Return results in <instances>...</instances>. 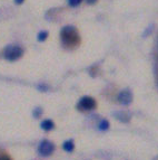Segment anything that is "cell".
<instances>
[{
	"label": "cell",
	"mask_w": 158,
	"mask_h": 160,
	"mask_svg": "<svg viewBox=\"0 0 158 160\" xmlns=\"http://www.w3.org/2000/svg\"><path fill=\"white\" fill-rule=\"evenodd\" d=\"M60 42L65 47H76L80 43V36L77 28L72 25H66L60 29Z\"/></svg>",
	"instance_id": "6da1fadb"
},
{
	"label": "cell",
	"mask_w": 158,
	"mask_h": 160,
	"mask_svg": "<svg viewBox=\"0 0 158 160\" xmlns=\"http://www.w3.org/2000/svg\"><path fill=\"white\" fill-rule=\"evenodd\" d=\"M25 51L24 48L19 45H8L3 48L2 55L3 58L8 62H16L22 57Z\"/></svg>",
	"instance_id": "7a4b0ae2"
},
{
	"label": "cell",
	"mask_w": 158,
	"mask_h": 160,
	"mask_svg": "<svg viewBox=\"0 0 158 160\" xmlns=\"http://www.w3.org/2000/svg\"><path fill=\"white\" fill-rule=\"evenodd\" d=\"M97 105L96 103V100L91 96H82L81 99L79 100L78 103H77V109L81 110V111H91L94 110Z\"/></svg>",
	"instance_id": "3957f363"
},
{
	"label": "cell",
	"mask_w": 158,
	"mask_h": 160,
	"mask_svg": "<svg viewBox=\"0 0 158 160\" xmlns=\"http://www.w3.org/2000/svg\"><path fill=\"white\" fill-rule=\"evenodd\" d=\"M55 150V144L49 140H42L38 146V153L41 157H49Z\"/></svg>",
	"instance_id": "277c9868"
},
{
	"label": "cell",
	"mask_w": 158,
	"mask_h": 160,
	"mask_svg": "<svg viewBox=\"0 0 158 160\" xmlns=\"http://www.w3.org/2000/svg\"><path fill=\"white\" fill-rule=\"evenodd\" d=\"M117 100L121 105H129V104L132 102V93L130 90L126 88V90H123V91L119 92L118 96H117Z\"/></svg>",
	"instance_id": "5b68a950"
},
{
	"label": "cell",
	"mask_w": 158,
	"mask_h": 160,
	"mask_svg": "<svg viewBox=\"0 0 158 160\" xmlns=\"http://www.w3.org/2000/svg\"><path fill=\"white\" fill-rule=\"evenodd\" d=\"M113 115L121 123H128L132 119V114L126 111H117V112H114Z\"/></svg>",
	"instance_id": "8992f818"
},
{
	"label": "cell",
	"mask_w": 158,
	"mask_h": 160,
	"mask_svg": "<svg viewBox=\"0 0 158 160\" xmlns=\"http://www.w3.org/2000/svg\"><path fill=\"white\" fill-rule=\"evenodd\" d=\"M40 128L45 131H51L55 128V123H53V121L50 120V119H46V120H44L40 123Z\"/></svg>",
	"instance_id": "52a82bcc"
},
{
	"label": "cell",
	"mask_w": 158,
	"mask_h": 160,
	"mask_svg": "<svg viewBox=\"0 0 158 160\" xmlns=\"http://www.w3.org/2000/svg\"><path fill=\"white\" fill-rule=\"evenodd\" d=\"M63 149L66 152H72L75 149V142L74 140H66V141L63 143Z\"/></svg>",
	"instance_id": "ba28073f"
},
{
	"label": "cell",
	"mask_w": 158,
	"mask_h": 160,
	"mask_svg": "<svg viewBox=\"0 0 158 160\" xmlns=\"http://www.w3.org/2000/svg\"><path fill=\"white\" fill-rule=\"evenodd\" d=\"M48 36H49V32H48L47 30H40L37 35V40L38 42H40V43H42V42L47 40Z\"/></svg>",
	"instance_id": "9c48e42d"
},
{
	"label": "cell",
	"mask_w": 158,
	"mask_h": 160,
	"mask_svg": "<svg viewBox=\"0 0 158 160\" xmlns=\"http://www.w3.org/2000/svg\"><path fill=\"white\" fill-rule=\"evenodd\" d=\"M109 127H110V124H109V121L106 120V119H103V120L99 122V124H98V129H99L100 131L108 130Z\"/></svg>",
	"instance_id": "30bf717a"
},
{
	"label": "cell",
	"mask_w": 158,
	"mask_h": 160,
	"mask_svg": "<svg viewBox=\"0 0 158 160\" xmlns=\"http://www.w3.org/2000/svg\"><path fill=\"white\" fill-rule=\"evenodd\" d=\"M82 1L84 0H67V3H68V6L71 7V8H76V7L81 5Z\"/></svg>",
	"instance_id": "8fae6325"
},
{
	"label": "cell",
	"mask_w": 158,
	"mask_h": 160,
	"mask_svg": "<svg viewBox=\"0 0 158 160\" xmlns=\"http://www.w3.org/2000/svg\"><path fill=\"white\" fill-rule=\"evenodd\" d=\"M37 88L40 92H47L48 90H49V85H47L45 83H40V84L37 85Z\"/></svg>",
	"instance_id": "7c38bea8"
},
{
	"label": "cell",
	"mask_w": 158,
	"mask_h": 160,
	"mask_svg": "<svg viewBox=\"0 0 158 160\" xmlns=\"http://www.w3.org/2000/svg\"><path fill=\"white\" fill-rule=\"evenodd\" d=\"M32 114H34V117L36 118V119H38V118L41 117V114H42V109H41V108H36V109L34 110Z\"/></svg>",
	"instance_id": "4fadbf2b"
},
{
	"label": "cell",
	"mask_w": 158,
	"mask_h": 160,
	"mask_svg": "<svg viewBox=\"0 0 158 160\" xmlns=\"http://www.w3.org/2000/svg\"><path fill=\"white\" fill-rule=\"evenodd\" d=\"M153 28H154V25H150V26L148 27L147 29H146V32H144V35H142V36H144V37H146V36H147V35H149L150 32H153Z\"/></svg>",
	"instance_id": "5bb4252c"
},
{
	"label": "cell",
	"mask_w": 158,
	"mask_h": 160,
	"mask_svg": "<svg viewBox=\"0 0 158 160\" xmlns=\"http://www.w3.org/2000/svg\"><path fill=\"white\" fill-rule=\"evenodd\" d=\"M0 160H12V159L7 155H1L0 156Z\"/></svg>",
	"instance_id": "9a60e30c"
},
{
	"label": "cell",
	"mask_w": 158,
	"mask_h": 160,
	"mask_svg": "<svg viewBox=\"0 0 158 160\" xmlns=\"http://www.w3.org/2000/svg\"><path fill=\"white\" fill-rule=\"evenodd\" d=\"M98 0H86V2L88 3V5H90V6H92V5H95L96 2H97Z\"/></svg>",
	"instance_id": "2e32d148"
},
{
	"label": "cell",
	"mask_w": 158,
	"mask_h": 160,
	"mask_svg": "<svg viewBox=\"0 0 158 160\" xmlns=\"http://www.w3.org/2000/svg\"><path fill=\"white\" fill-rule=\"evenodd\" d=\"M13 2L16 3V5H22L25 2V0H13Z\"/></svg>",
	"instance_id": "e0dca14e"
}]
</instances>
